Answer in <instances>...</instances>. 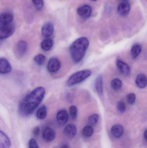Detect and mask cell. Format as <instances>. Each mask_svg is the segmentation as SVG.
<instances>
[{"instance_id": "1", "label": "cell", "mask_w": 147, "mask_h": 148, "mask_svg": "<svg viewBox=\"0 0 147 148\" xmlns=\"http://www.w3.org/2000/svg\"><path fill=\"white\" fill-rule=\"evenodd\" d=\"M45 90L43 87L36 88L23 98L19 105V111L23 116L33 114L44 99Z\"/></svg>"}, {"instance_id": "2", "label": "cell", "mask_w": 147, "mask_h": 148, "mask_svg": "<svg viewBox=\"0 0 147 148\" xmlns=\"http://www.w3.org/2000/svg\"><path fill=\"white\" fill-rule=\"evenodd\" d=\"M89 45V40L85 37L78 38L71 44L70 47V53L74 62L78 63L83 60Z\"/></svg>"}, {"instance_id": "3", "label": "cell", "mask_w": 147, "mask_h": 148, "mask_svg": "<svg viewBox=\"0 0 147 148\" xmlns=\"http://www.w3.org/2000/svg\"><path fill=\"white\" fill-rule=\"evenodd\" d=\"M91 72L90 70L85 69L76 72L72 74L67 82L68 86H72L85 80L91 75Z\"/></svg>"}, {"instance_id": "4", "label": "cell", "mask_w": 147, "mask_h": 148, "mask_svg": "<svg viewBox=\"0 0 147 148\" xmlns=\"http://www.w3.org/2000/svg\"><path fill=\"white\" fill-rule=\"evenodd\" d=\"M14 30V26L12 23L0 26V40H3L9 37L13 34Z\"/></svg>"}, {"instance_id": "5", "label": "cell", "mask_w": 147, "mask_h": 148, "mask_svg": "<svg viewBox=\"0 0 147 148\" xmlns=\"http://www.w3.org/2000/svg\"><path fill=\"white\" fill-rule=\"evenodd\" d=\"M61 67V63L58 58L53 57L50 59L47 65V69L50 73L58 72Z\"/></svg>"}, {"instance_id": "6", "label": "cell", "mask_w": 147, "mask_h": 148, "mask_svg": "<svg viewBox=\"0 0 147 148\" xmlns=\"http://www.w3.org/2000/svg\"><path fill=\"white\" fill-rule=\"evenodd\" d=\"M55 131L49 127H46L42 131V136L43 139L47 142H51L54 140L55 137Z\"/></svg>"}, {"instance_id": "7", "label": "cell", "mask_w": 147, "mask_h": 148, "mask_svg": "<svg viewBox=\"0 0 147 148\" xmlns=\"http://www.w3.org/2000/svg\"><path fill=\"white\" fill-rule=\"evenodd\" d=\"M79 16L83 18H88L90 16L92 12L91 7L89 5H83L80 6L77 10Z\"/></svg>"}, {"instance_id": "8", "label": "cell", "mask_w": 147, "mask_h": 148, "mask_svg": "<svg viewBox=\"0 0 147 148\" xmlns=\"http://www.w3.org/2000/svg\"><path fill=\"white\" fill-rule=\"evenodd\" d=\"M54 31V27L52 23L47 22L44 24L41 29L42 35L45 38H49L51 36Z\"/></svg>"}, {"instance_id": "9", "label": "cell", "mask_w": 147, "mask_h": 148, "mask_svg": "<svg viewBox=\"0 0 147 148\" xmlns=\"http://www.w3.org/2000/svg\"><path fill=\"white\" fill-rule=\"evenodd\" d=\"M116 65L119 71L125 75H128L130 73V68L127 63L121 60H117Z\"/></svg>"}, {"instance_id": "10", "label": "cell", "mask_w": 147, "mask_h": 148, "mask_svg": "<svg viewBox=\"0 0 147 148\" xmlns=\"http://www.w3.org/2000/svg\"><path fill=\"white\" fill-rule=\"evenodd\" d=\"M68 120V114L66 110H60L57 114V120L58 123L61 126L65 125Z\"/></svg>"}, {"instance_id": "11", "label": "cell", "mask_w": 147, "mask_h": 148, "mask_svg": "<svg viewBox=\"0 0 147 148\" xmlns=\"http://www.w3.org/2000/svg\"><path fill=\"white\" fill-rule=\"evenodd\" d=\"M13 20L14 16L11 13H3L0 15V26L11 24Z\"/></svg>"}, {"instance_id": "12", "label": "cell", "mask_w": 147, "mask_h": 148, "mask_svg": "<svg viewBox=\"0 0 147 148\" xmlns=\"http://www.w3.org/2000/svg\"><path fill=\"white\" fill-rule=\"evenodd\" d=\"M130 6L127 1L122 2L121 3L117 8V12L120 15L125 16L129 13Z\"/></svg>"}, {"instance_id": "13", "label": "cell", "mask_w": 147, "mask_h": 148, "mask_svg": "<svg viewBox=\"0 0 147 148\" xmlns=\"http://www.w3.org/2000/svg\"><path fill=\"white\" fill-rule=\"evenodd\" d=\"M11 71V66L6 59L0 58V73L7 74Z\"/></svg>"}, {"instance_id": "14", "label": "cell", "mask_w": 147, "mask_h": 148, "mask_svg": "<svg viewBox=\"0 0 147 148\" xmlns=\"http://www.w3.org/2000/svg\"><path fill=\"white\" fill-rule=\"evenodd\" d=\"M111 134L114 137L119 138L121 137L124 133V128L121 125L116 124L114 125L111 129Z\"/></svg>"}, {"instance_id": "15", "label": "cell", "mask_w": 147, "mask_h": 148, "mask_svg": "<svg viewBox=\"0 0 147 148\" xmlns=\"http://www.w3.org/2000/svg\"><path fill=\"white\" fill-rule=\"evenodd\" d=\"M10 145L11 143L9 137L0 130V148H9Z\"/></svg>"}, {"instance_id": "16", "label": "cell", "mask_w": 147, "mask_h": 148, "mask_svg": "<svg viewBox=\"0 0 147 148\" xmlns=\"http://www.w3.org/2000/svg\"><path fill=\"white\" fill-rule=\"evenodd\" d=\"M135 83L139 88H144L147 85L146 77L144 74H139L136 77Z\"/></svg>"}, {"instance_id": "17", "label": "cell", "mask_w": 147, "mask_h": 148, "mask_svg": "<svg viewBox=\"0 0 147 148\" xmlns=\"http://www.w3.org/2000/svg\"><path fill=\"white\" fill-rule=\"evenodd\" d=\"M64 133L69 137H73L76 135L77 133L76 126L73 124H69L65 127Z\"/></svg>"}, {"instance_id": "18", "label": "cell", "mask_w": 147, "mask_h": 148, "mask_svg": "<svg viewBox=\"0 0 147 148\" xmlns=\"http://www.w3.org/2000/svg\"><path fill=\"white\" fill-rule=\"evenodd\" d=\"M27 49V44L24 40H21L17 43L16 50L20 56H22L25 54Z\"/></svg>"}, {"instance_id": "19", "label": "cell", "mask_w": 147, "mask_h": 148, "mask_svg": "<svg viewBox=\"0 0 147 148\" xmlns=\"http://www.w3.org/2000/svg\"><path fill=\"white\" fill-rule=\"evenodd\" d=\"M95 88L98 95H102L103 89V82L102 75H99L97 77L95 82Z\"/></svg>"}, {"instance_id": "20", "label": "cell", "mask_w": 147, "mask_h": 148, "mask_svg": "<svg viewBox=\"0 0 147 148\" xmlns=\"http://www.w3.org/2000/svg\"><path fill=\"white\" fill-rule=\"evenodd\" d=\"M142 51V47L139 43H135L132 46L131 53L133 59H136L140 54Z\"/></svg>"}, {"instance_id": "21", "label": "cell", "mask_w": 147, "mask_h": 148, "mask_svg": "<svg viewBox=\"0 0 147 148\" xmlns=\"http://www.w3.org/2000/svg\"><path fill=\"white\" fill-rule=\"evenodd\" d=\"M53 41L52 39L47 38L41 42V49L44 51H48L53 47Z\"/></svg>"}, {"instance_id": "22", "label": "cell", "mask_w": 147, "mask_h": 148, "mask_svg": "<svg viewBox=\"0 0 147 148\" xmlns=\"http://www.w3.org/2000/svg\"><path fill=\"white\" fill-rule=\"evenodd\" d=\"M47 115V109L45 105L41 107L37 110L36 113V116L38 119L40 120L45 118Z\"/></svg>"}, {"instance_id": "23", "label": "cell", "mask_w": 147, "mask_h": 148, "mask_svg": "<svg viewBox=\"0 0 147 148\" xmlns=\"http://www.w3.org/2000/svg\"><path fill=\"white\" fill-rule=\"evenodd\" d=\"M123 83L121 80L119 78H114L111 82V86L112 88L115 90H118L121 88Z\"/></svg>"}, {"instance_id": "24", "label": "cell", "mask_w": 147, "mask_h": 148, "mask_svg": "<svg viewBox=\"0 0 147 148\" xmlns=\"http://www.w3.org/2000/svg\"><path fill=\"white\" fill-rule=\"evenodd\" d=\"M93 128L91 126L88 125L85 126L82 131V134L84 137L88 138L90 137L93 134Z\"/></svg>"}, {"instance_id": "25", "label": "cell", "mask_w": 147, "mask_h": 148, "mask_svg": "<svg viewBox=\"0 0 147 148\" xmlns=\"http://www.w3.org/2000/svg\"><path fill=\"white\" fill-rule=\"evenodd\" d=\"M99 116L97 114H94L91 115L88 119V122L90 126H94L96 125L98 121Z\"/></svg>"}, {"instance_id": "26", "label": "cell", "mask_w": 147, "mask_h": 148, "mask_svg": "<svg viewBox=\"0 0 147 148\" xmlns=\"http://www.w3.org/2000/svg\"><path fill=\"white\" fill-rule=\"evenodd\" d=\"M34 61L39 66H41L44 64L45 60V57L42 54H39L35 57Z\"/></svg>"}, {"instance_id": "27", "label": "cell", "mask_w": 147, "mask_h": 148, "mask_svg": "<svg viewBox=\"0 0 147 148\" xmlns=\"http://www.w3.org/2000/svg\"><path fill=\"white\" fill-rule=\"evenodd\" d=\"M117 110L120 113H123L126 111V106L125 103L123 101H119L117 103Z\"/></svg>"}, {"instance_id": "28", "label": "cell", "mask_w": 147, "mask_h": 148, "mask_svg": "<svg viewBox=\"0 0 147 148\" xmlns=\"http://www.w3.org/2000/svg\"><path fill=\"white\" fill-rule=\"evenodd\" d=\"M127 101L129 104L133 105L135 102L136 99V95L134 93H131L128 94L127 96Z\"/></svg>"}, {"instance_id": "29", "label": "cell", "mask_w": 147, "mask_h": 148, "mask_svg": "<svg viewBox=\"0 0 147 148\" xmlns=\"http://www.w3.org/2000/svg\"><path fill=\"white\" fill-rule=\"evenodd\" d=\"M34 5L38 10H41L44 6L43 0H32Z\"/></svg>"}, {"instance_id": "30", "label": "cell", "mask_w": 147, "mask_h": 148, "mask_svg": "<svg viewBox=\"0 0 147 148\" xmlns=\"http://www.w3.org/2000/svg\"><path fill=\"white\" fill-rule=\"evenodd\" d=\"M70 114L73 120L76 119L77 115V108L75 106H71L70 108Z\"/></svg>"}, {"instance_id": "31", "label": "cell", "mask_w": 147, "mask_h": 148, "mask_svg": "<svg viewBox=\"0 0 147 148\" xmlns=\"http://www.w3.org/2000/svg\"><path fill=\"white\" fill-rule=\"evenodd\" d=\"M29 148H40L37 142L33 139H31L28 143Z\"/></svg>"}, {"instance_id": "32", "label": "cell", "mask_w": 147, "mask_h": 148, "mask_svg": "<svg viewBox=\"0 0 147 148\" xmlns=\"http://www.w3.org/2000/svg\"><path fill=\"white\" fill-rule=\"evenodd\" d=\"M40 131V129L39 127H37L35 128L33 130V134L34 135L37 136L39 134Z\"/></svg>"}, {"instance_id": "33", "label": "cell", "mask_w": 147, "mask_h": 148, "mask_svg": "<svg viewBox=\"0 0 147 148\" xmlns=\"http://www.w3.org/2000/svg\"><path fill=\"white\" fill-rule=\"evenodd\" d=\"M144 136L146 140H147V130H146L145 131V133H144Z\"/></svg>"}, {"instance_id": "34", "label": "cell", "mask_w": 147, "mask_h": 148, "mask_svg": "<svg viewBox=\"0 0 147 148\" xmlns=\"http://www.w3.org/2000/svg\"><path fill=\"white\" fill-rule=\"evenodd\" d=\"M60 148H69L68 146L66 145H64L61 147Z\"/></svg>"}, {"instance_id": "35", "label": "cell", "mask_w": 147, "mask_h": 148, "mask_svg": "<svg viewBox=\"0 0 147 148\" xmlns=\"http://www.w3.org/2000/svg\"><path fill=\"white\" fill-rule=\"evenodd\" d=\"M120 1H122L124 2V1H127L128 0H120Z\"/></svg>"}, {"instance_id": "36", "label": "cell", "mask_w": 147, "mask_h": 148, "mask_svg": "<svg viewBox=\"0 0 147 148\" xmlns=\"http://www.w3.org/2000/svg\"><path fill=\"white\" fill-rule=\"evenodd\" d=\"M92 1H97V0H92Z\"/></svg>"}]
</instances>
